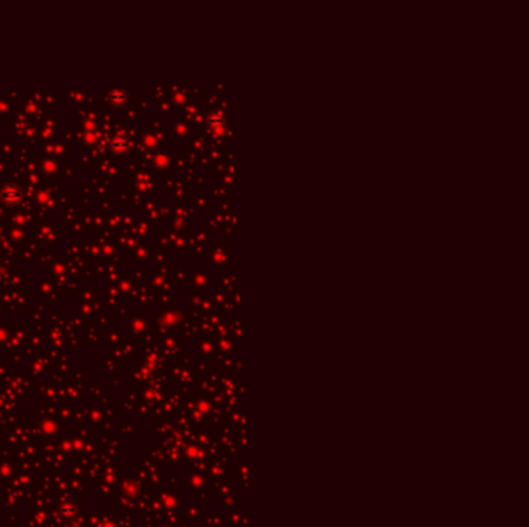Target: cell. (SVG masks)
<instances>
[{
    "label": "cell",
    "instance_id": "obj_1",
    "mask_svg": "<svg viewBox=\"0 0 529 527\" xmlns=\"http://www.w3.org/2000/svg\"><path fill=\"white\" fill-rule=\"evenodd\" d=\"M0 198H2L4 203L14 206L20 201V198H22V189L14 183H8L0 189Z\"/></svg>",
    "mask_w": 529,
    "mask_h": 527
},
{
    "label": "cell",
    "instance_id": "obj_2",
    "mask_svg": "<svg viewBox=\"0 0 529 527\" xmlns=\"http://www.w3.org/2000/svg\"><path fill=\"white\" fill-rule=\"evenodd\" d=\"M110 149L116 155H124L130 150V139L125 135H116L110 142Z\"/></svg>",
    "mask_w": 529,
    "mask_h": 527
},
{
    "label": "cell",
    "instance_id": "obj_3",
    "mask_svg": "<svg viewBox=\"0 0 529 527\" xmlns=\"http://www.w3.org/2000/svg\"><path fill=\"white\" fill-rule=\"evenodd\" d=\"M107 101L115 105V107H122V105L127 104V101H129V93H127L125 89H112L109 93H107Z\"/></svg>",
    "mask_w": 529,
    "mask_h": 527
},
{
    "label": "cell",
    "instance_id": "obj_4",
    "mask_svg": "<svg viewBox=\"0 0 529 527\" xmlns=\"http://www.w3.org/2000/svg\"><path fill=\"white\" fill-rule=\"evenodd\" d=\"M206 122H207V127H209L210 130H215V132H218L220 129H223V127H224V124H226V116H224V113H223V112H220V110H214V112H210V113H209V116H207Z\"/></svg>",
    "mask_w": 529,
    "mask_h": 527
},
{
    "label": "cell",
    "instance_id": "obj_5",
    "mask_svg": "<svg viewBox=\"0 0 529 527\" xmlns=\"http://www.w3.org/2000/svg\"><path fill=\"white\" fill-rule=\"evenodd\" d=\"M169 161H171V156H169L167 153H158L155 158H154V164L158 167V168H164L169 165Z\"/></svg>",
    "mask_w": 529,
    "mask_h": 527
}]
</instances>
